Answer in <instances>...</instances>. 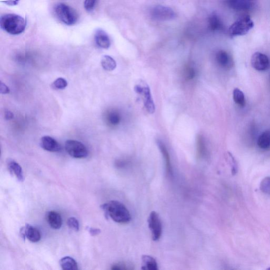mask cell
<instances>
[{
	"instance_id": "1",
	"label": "cell",
	"mask_w": 270,
	"mask_h": 270,
	"mask_svg": "<svg viewBox=\"0 0 270 270\" xmlns=\"http://www.w3.org/2000/svg\"><path fill=\"white\" fill-rule=\"evenodd\" d=\"M106 216L116 223L125 224L132 219L131 214L125 205L118 201H111L101 206Z\"/></svg>"
},
{
	"instance_id": "2",
	"label": "cell",
	"mask_w": 270,
	"mask_h": 270,
	"mask_svg": "<svg viewBox=\"0 0 270 270\" xmlns=\"http://www.w3.org/2000/svg\"><path fill=\"white\" fill-rule=\"evenodd\" d=\"M0 25L7 33L12 35H18L24 32L27 22L23 17L19 15L7 14L1 17Z\"/></svg>"
},
{
	"instance_id": "3",
	"label": "cell",
	"mask_w": 270,
	"mask_h": 270,
	"mask_svg": "<svg viewBox=\"0 0 270 270\" xmlns=\"http://www.w3.org/2000/svg\"><path fill=\"white\" fill-rule=\"evenodd\" d=\"M55 14L58 19L67 26L74 25L78 20L76 11L68 5L59 3L54 7Z\"/></svg>"
},
{
	"instance_id": "4",
	"label": "cell",
	"mask_w": 270,
	"mask_h": 270,
	"mask_svg": "<svg viewBox=\"0 0 270 270\" xmlns=\"http://www.w3.org/2000/svg\"><path fill=\"white\" fill-rule=\"evenodd\" d=\"M254 27V22L248 16H243L233 23L229 29L232 37L247 34Z\"/></svg>"
},
{
	"instance_id": "5",
	"label": "cell",
	"mask_w": 270,
	"mask_h": 270,
	"mask_svg": "<svg viewBox=\"0 0 270 270\" xmlns=\"http://www.w3.org/2000/svg\"><path fill=\"white\" fill-rule=\"evenodd\" d=\"M135 93L143 98L144 105L147 112L152 114L155 112V105L153 101L151 89L145 83L137 84L134 87Z\"/></svg>"
},
{
	"instance_id": "6",
	"label": "cell",
	"mask_w": 270,
	"mask_h": 270,
	"mask_svg": "<svg viewBox=\"0 0 270 270\" xmlns=\"http://www.w3.org/2000/svg\"><path fill=\"white\" fill-rule=\"evenodd\" d=\"M68 154L73 158H84L88 156V150L83 143L75 140H68L65 144Z\"/></svg>"
},
{
	"instance_id": "7",
	"label": "cell",
	"mask_w": 270,
	"mask_h": 270,
	"mask_svg": "<svg viewBox=\"0 0 270 270\" xmlns=\"http://www.w3.org/2000/svg\"><path fill=\"white\" fill-rule=\"evenodd\" d=\"M150 15L153 19L159 21L171 20L176 17L175 12L172 9L161 5L153 7L151 9Z\"/></svg>"
},
{
	"instance_id": "8",
	"label": "cell",
	"mask_w": 270,
	"mask_h": 270,
	"mask_svg": "<svg viewBox=\"0 0 270 270\" xmlns=\"http://www.w3.org/2000/svg\"><path fill=\"white\" fill-rule=\"evenodd\" d=\"M149 227L152 232V240L157 241L160 239L162 235L163 226L162 221L157 213L152 211L148 219Z\"/></svg>"
},
{
	"instance_id": "9",
	"label": "cell",
	"mask_w": 270,
	"mask_h": 270,
	"mask_svg": "<svg viewBox=\"0 0 270 270\" xmlns=\"http://www.w3.org/2000/svg\"><path fill=\"white\" fill-rule=\"evenodd\" d=\"M251 63L254 68L259 71L267 70L270 66V60L266 54L255 52L251 57Z\"/></svg>"
},
{
	"instance_id": "10",
	"label": "cell",
	"mask_w": 270,
	"mask_h": 270,
	"mask_svg": "<svg viewBox=\"0 0 270 270\" xmlns=\"http://www.w3.org/2000/svg\"><path fill=\"white\" fill-rule=\"evenodd\" d=\"M230 8L239 11H247L253 9L255 5L254 0H224Z\"/></svg>"
},
{
	"instance_id": "11",
	"label": "cell",
	"mask_w": 270,
	"mask_h": 270,
	"mask_svg": "<svg viewBox=\"0 0 270 270\" xmlns=\"http://www.w3.org/2000/svg\"><path fill=\"white\" fill-rule=\"evenodd\" d=\"M21 234L24 238L30 241L36 243L40 240L41 234L39 231L32 225L27 224L21 229Z\"/></svg>"
},
{
	"instance_id": "12",
	"label": "cell",
	"mask_w": 270,
	"mask_h": 270,
	"mask_svg": "<svg viewBox=\"0 0 270 270\" xmlns=\"http://www.w3.org/2000/svg\"><path fill=\"white\" fill-rule=\"evenodd\" d=\"M41 146L43 149L51 152H57L61 150V146L56 140L49 136L42 137Z\"/></svg>"
},
{
	"instance_id": "13",
	"label": "cell",
	"mask_w": 270,
	"mask_h": 270,
	"mask_svg": "<svg viewBox=\"0 0 270 270\" xmlns=\"http://www.w3.org/2000/svg\"><path fill=\"white\" fill-rule=\"evenodd\" d=\"M95 40L96 45L102 49H108L111 42L108 34L101 29H98L96 31L95 34Z\"/></svg>"
},
{
	"instance_id": "14",
	"label": "cell",
	"mask_w": 270,
	"mask_h": 270,
	"mask_svg": "<svg viewBox=\"0 0 270 270\" xmlns=\"http://www.w3.org/2000/svg\"><path fill=\"white\" fill-rule=\"evenodd\" d=\"M216 60L222 68L228 69L232 66V59L230 54L224 51H219L216 54Z\"/></svg>"
},
{
	"instance_id": "15",
	"label": "cell",
	"mask_w": 270,
	"mask_h": 270,
	"mask_svg": "<svg viewBox=\"0 0 270 270\" xmlns=\"http://www.w3.org/2000/svg\"><path fill=\"white\" fill-rule=\"evenodd\" d=\"M46 219L49 225L53 229H60L62 226V218H61L60 214L56 211L48 212L46 215Z\"/></svg>"
},
{
	"instance_id": "16",
	"label": "cell",
	"mask_w": 270,
	"mask_h": 270,
	"mask_svg": "<svg viewBox=\"0 0 270 270\" xmlns=\"http://www.w3.org/2000/svg\"><path fill=\"white\" fill-rule=\"evenodd\" d=\"M158 146L164 159L167 174L168 176H172L173 174L172 166H171L170 156L167 147L161 141H158Z\"/></svg>"
},
{
	"instance_id": "17",
	"label": "cell",
	"mask_w": 270,
	"mask_h": 270,
	"mask_svg": "<svg viewBox=\"0 0 270 270\" xmlns=\"http://www.w3.org/2000/svg\"><path fill=\"white\" fill-rule=\"evenodd\" d=\"M7 164L10 172L14 175L18 181L23 182L24 181V175L20 165L14 160H12V159H9Z\"/></svg>"
},
{
	"instance_id": "18",
	"label": "cell",
	"mask_w": 270,
	"mask_h": 270,
	"mask_svg": "<svg viewBox=\"0 0 270 270\" xmlns=\"http://www.w3.org/2000/svg\"><path fill=\"white\" fill-rule=\"evenodd\" d=\"M208 26L212 32H220L224 28L222 21L217 14H212L208 17Z\"/></svg>"
},
{
	"instance_id": "19",
	"label": "cell",
	"mask_w": 270,
	"mask_h": 270,
	"mask_svg": "<svg viewBox=\"0 0 270 270\" xmlns=\"http://www.w3.org/2000/svg\"><path fill=\"white\" fill-rule=\"evenodd\" d=\"M142 270H157L158 265L154 257L149 255H143L142 257Z\"/></svg>"
},
{
	"instance_id": "20",
	"label": "cell",
	"mask_w": 270,
	"mask_h": 270,
	"mask_svg": "<svg viewBox=\"0 0 270 270\" xmlns=\"http://www.w3.org/2000/svg\"><path fill=\"white\" fill-rule=\"evenodd\" d=\"M60 265L64 270H76L78 269L77 262L72 257L65 256L60 260Z\"/></svg>"
},
{
	"instance_id": "21",
	"label": "cell",
	"mask_w": 270,
	"mask_h": 270,
	"mask_svg": "<svg viewBox=\"0 0 270 270\" xmlns=\"http://www.w3.org/2000/svg\"><path fill=\"white\" fill-rule=\"evenodd\" d=\"M121 117L120 113L116 110H111L107 114L106 120L110 126H116L120 124Z\"/></svg>"
},
{
	"instance_id": "22",
	"label": "cell",
	"mask_w": 270,
	"mask_h": 270,
	"mask_svg": "<svg viewBox=\"0 0 270 270\" xmlns=\"http://www.w3.org/2000/svg\"><path fill=\"white\" fill-rule=\"evenodd\" d=\"M257 146L262 150H268L270 148V131L263 132L259 136L257 142Z\"/></svg>"
},
{
	"instance_id": "23",
	"label": "cell",
	"mask_w": 270,
	"mask_h": 270,
	"mask_svg": "<svg viewBox=\"0 0 270 270\" xmlns=\"http://www.w3.org/2000/svg\"><path fill=\"white\" fill-rule=\"evenodd\" d=\"M101 64L103 68L109 71L115 70L117 67L115 60L108 55H106L102 57Z\"/></svg>"
},
{
	"instance_id": "24",
	"label": "cell",
	"mask_w": 270,
	"mask_h": 270,
	"mask_svg": "<svg viewBox=\"0 0 270 270\" xmlns=\"http://www.w3.org/2000/svg\"><path fill=\"white\" fill-rule=\"evenodd\" d=\"M233 100L237 104V105L241 107H243L245 105V100L244 95L243 92L238 89L236 88L233 91Z\"/></svg>"
},
{
	"instance_id": "25",
	"label": "cell",
	"mask_w": 270,
	"mask_h": 270,
	"mask_svg": "<svg viewBox=\"0 0 270 270\" xmlns=\"http://www.w3.org/2000/svg\"><path fill=\"white\" fill-rule=\"evenodd\" d=\"M197 152L198 156L202 158L206 155V149L203 138L201 136L197 138Z\"/></svg>"
},
{
	"instance_id": "26",
	"label": "cell",
	"mask_w": 270,
	"mask_h": 270,
	"mask_svg": "<svg viewBox=\"0 0 270 270\" xmlns=\"http://www.w3.org/2000/svg\"><path fill=\"white\" fill-rule=\"evenodd\" d=\"M183 75L185 79L187 81H190V80H192L196 77V71L193 66L187 65L184 68Z\"/></svg>"
},
{
	"instance_id": "27",
	"label": "cell",
	"mask_w": 270,
	"mask_h": 270,
	"mask_svg": "<svg viewBox=\"0 0 270 270\" xmlns=\"http://www.w3.org/2000/svg\"><path fill=\"white\" fill-rule=\"evenodd\" d=\"M227 160L230 164L232 174L233 175H236L238 170L237 164L235 158L230 152H228V154H227Z\"/></svg>"
},
{
	"instance_id": "28",
	"label": "cell",
	"mask_w": 270,
	"mask_h": 270,
	"mask_svg": "<svg viewBox=\"0 0 270 270\" xmlns=\"http://www.w3.org/2000/svg\"><path fill=\"white\" fill-rule=\"evenodd\" d=\"M260 189L263 193L270 195V177L263 179L260 184Z\"/></svg>"
},
{
	"instance_id": "29",
	"label": "cell",
	"mask_w": 270,
	"mask_h": 270,
	"mask_svg": "<svg viewBox=\"0 0 270 270\" xmlns=\"http://www.w3.org/2000/svg\"><path fill=\"white\" fill-rule=\"evenodd\" d=\"M68 83L66 79L63 78H59L55 81L52 86L57 89H64L67 86Z\"/></svg>"
},
{
	"instance_id": "30",
	"label": "cell",
	"mask_w": 270,
	"mask_h": 270,
	"mask_svg": "<svg viewBox=\"0 0 270 270\" xmlns=\"http://www.w3.org/2000/svg\"><path fill=\"white\" fill-rule=\"evenodd\" d=\"M67 225L69 228L76 232L79 230V223L78 220L75 218H70L67 220Z\"/></svg>"
},
{
	"instance_id": "31",
	"label": "cell",
	"mask_w": 270,
	"mask_h": 270,
	"mask_svg": "<svg viewBox=\"0 0 270 270\" xmlns=\"http://www.w3.org/2000/svg\"><path fill=\"white\" fill-rule=\"evenodd\" d=\"M97 0H84V8L88 12H91L95 9Z\"/></svg>"
},
{
	"instance_id": "32",
	"label": "cell",
	"mask_w": 270,
	"mask_h": 270,
	"mask_svg": "<svg viewBox=\"0 0 270 270\" xmlns=\"http://www.w3.org/2000/svg\"><path fill=\"white\" fill-rule=\"evenodd\" d=\"M112 270H133L134 268L132 266L127 265L125 263H116L112 267Z\"/></svg>"
},
{
	"instance_id": "33",
	"label": "cell",
	"mask_w": 270,
	"mask_h": 270,
	"mask_svg": "<svg viewBox=\"0 0 270 270\" xmlns=\"http://www.w3.org/2000/svg\"><path fill=\"white\" fill-rule=\"evenodd\" d=\"M0 93L2 94H7L10 93V89L4 84L0 83Z\"/></svg>"
},
{
	"instance_id": "34",
	"label": "cell",
	"mask_w": 270,
	"mask_h": 270,
	"mask_svg": "<svg viewBox=\"0 0 270 270\" xmlns=\"http://www.w3.org/2000/svg\"><path fill=\"white\" fill-rule=\"evenodd\" d=\"M20 0H4V2L10 6H15L19 3Z\"/></svg>"
},
{
	"instance_id": "35",
	"label": "cell",
	"mask_w": 270,
	"mask_h": 270,
	"mask_svg": "<svg viewBox=\"0 0 270 270\" xmlns=\"http://www.w3.org/2000/svg\"><path fill=\"white\" fill-rule=\"evenodd\" d=\"M89 232L90 233V234L92 236H96L100 234V233H101V230L98 229L90 228L89 229Z\"/></svg>"
},
{
	"instance_id": "36",
	"label": "cell",
	"mask_w": 270,
	"mask_h": 270,
	"mask_svg": "<svg viewBox=\"0 0 270 270\" xmlns=\"http://www.w3.org/2000/svg\"><path fill=\"white\" fill-rule=\"evenodd\" d=\"M14 115L9 110H7L5 112V118L7 120H11L14 118Z\"/></svg>"
},
{
	"instance_id": "37",
	"label": "cell",
	"mask_w": 270,
	"mask_h": 270,
	"mask_svg": "<svg viewBox=\"0 0 270 270\" xmlns=\"http://www.w3.org/2000/svg\"><path fill=\"white\" fill-rule=\"evenodd\" d=\"M268 270H270V267L268 269Z\"/></svg>"
}]
</instances>
